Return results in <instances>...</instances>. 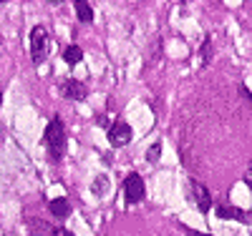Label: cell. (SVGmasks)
I'll list each match as a JSON object with an SVG mask.
<instances>
[{
	"mask_svg": "<svg viewBox=\"0 0 252 236\" xmlns=\"http://www.w3.org/2000/svg\"><path fill=\"white\" fill-rule=\"evenodd\" d=\"M46 146H48V154L51 158H63L66 154V128H63L61 118H53L46 128Z\"/></svg>",
	"mask_w": 252,
	"mask_h": 236,
	"instance_id": "cell-1",
	"label": "cell"
},
{
	"mask_svg": "<svg viewBox=\"0 0 252 236\" xmlns=\"http://www.w3.org/2000/svg\"><path fill=\"white\" fill-rule=\"evenodd\" d=\"M46 55H48V33L43 26H35L31 30V58L38 66V63L46 60Z\"/></svg>",
	"mask_w": 252,
	"mask_h": 236,
	"instance_id": "cell-2",
	"label": "cell"
},
{
	"mask_svg": "<svg viewBox=\"0 0 252 236\" xmlns=\"http://www.w3.org/2000/svg\"><path fill=\"white\" fill-rule=\"evenodd\" d=\"M131 126L126 123V121H116L111 128H109V143L111 146H116V148H121V146H126L131 141Z\"/></svg>",
	"mask_w": 252,
	"mask_h": 236,
	"instance_id": "cell-3",
	"label": "cell"
},
{
	"mask_svg": "<svg viewBox=\"0 0 252 236\" xmlns=\"http://www.w3.org/2000/svg\"><path fill=\"white\" fill-rule=\"evenodd\" d=\"M61 96H63V98H68V101H83V98L89 96V91H86V85H83L81 80L68 78V80H63V83H61Z\"/></svg>",
	"mask_w": 252,
	"mask_h": 236,
	"instance_id": "cell-4",
	"label": "cell"
},
{
	"mask_svg": "<svg viewBox=\"0 0 252 236\" xmlns=\"http://www.w3.org/2000/svg\"><path fill=\"white\" fill-rule=\"evenodd\" d=\"M124 196H126V201L129 204H139L141 199H144V181H141V176H129L124 181Z\"/></svg>",
	"mask_w": 252,
	"mask_h": 236,
	"instance_id": "cell-5",
	"label": "cell"
},
{
	"mask_svg": "<svg viewBox=\"0 0 252 236\" xmlns=\"http://www.w3.org/2000/svg\"><path fill=\"white\" fill-rule=\"evenodd\" d=\"M189 188H192V201L197 204V209H199L202 213H207L209 209H212V196H209V191H207L202 184H197V181L189 184Z\"/></svg>",
	"mask_w": 252,
	"mask_h": 236,
	"instance_id": "cell-6",
	"label": "cell"
},
{
	"mask_svg": "<svg viewBox=\"0 0 252 236\" xmlns=\"http://www.w3.org/2000/svg\"><path fill=\"white\" fill-rule=\"evenodd\" d=\"M217 216H220V219H237V221H242V224H250V216H247L242 209L227 206V204H220V206H217Z\"/></svg>",
	"mask_w": 252,
	"mask_h": 236,
	"instance_id": "cell-7",
	"label": "cell"
},
{
	"mask_svg": "<svg viewBox=\"0 0 252 236\" xmlns=\"http://www.w3.org/2000/svg\"><path fill=\"white\" fill-rule=\"evenodd\" d=\"M51 213H53L58 221L68 219V216H71V204H68L66 199H53V201H51Z\"/></svg>",
	"mask_w": 252,
	"mask_h": 236,
	"instance_id": "cell-8",
	"label": "cell"
},
{
	"mask_svg": "<svg viewBox=\"0 0 252 236\" xmlns=\"http://www.w3.org/2000/svg\"><path fill=\"white\" fill-rule=\"evenodd\" d=\"M76 15L81 23H91L94 20V10L89 5V0H76Z\"/></svg>",
	"mask_w": 252,
	"mask_h": 236,
	"instance_id": "cell-9",
	"label": "cell"
},
{
	"mask_svg": "<svg viewBox=\"0 0 252 236\" xmlns=\"http://www.w3.org/2000/svg\"><path fill=\"white\" fill-rule=\"evenodd\" d=\"M63 58H66V63L76 66V63H81V58H83V51L78 46H68L66 51H63Z\"/></svg>",
	"mask_w": 252,
	"mask_h": 236,
	"instance_id": "cell-10",
	"label": "cell"
},
{
	"mask_svg": "<svg viewBox=\"0 0 252 236\" xmlns=\"http://www.w3.org/2000/svg\"><path fill=\"white\" fill-rule=\"evenodd\" d=\"M106 188H109V181H106V176H101L98 181H94V186H91V191L96 196H103L106 194Z\"/></svg>",
	"mask_w": 252,
	"mask_h": 236,
	"instance_id": "cell-11",
	"label": "cell"
},
{
	"mask_svg": "<svg viewBox=\"0 0 252 236\" xmlns=\"http://www.w3.org/2000/svg\"><path fill=\"white\" fill-rule=\"evenodd\" d=\"M159 156H161V143H154V146L149 148V154H146V161H149V163H157Z\"/></svg>",
	"mask_w": 252,
	"mask_h": 236,
	"instance_id": "cell-12",
	"label": "cell"
},
{
	"mask_svg": "<svg viewBox=\"0 0 252 236\" xmlns=\"http://www.w3.org/2000/svg\"><path fill=\"white\" fill-rule=\"evenodd\" d=\"M51 236H73V231H68V229L58 226V229H53V231H51Z\"/></svg>",
	"mask_w": 252,
	"mask_h": 236,
	"instance_id": "cell-13",
	"label": "cell"
},
{
	"mask_svg": "<svg viewBox=\"0 0 252 236\" xmlns=\"http://www.w3.org/2000/svg\"><path fill=\"white\" fill-rule=\"evenodd\" d=\"M245 184H247V186L252 188V168H250V171H247V174H245Z\"/></svg>",
	"mask_w": 252,
	"mask_h": 236,
	"instance_id": "cell-14",
	"label": "cell"
},
{
	"mask_svg": "<svg viewBox=\"0 0 252 236\" xmlns=\"http://www.w3.org/2000/svg\"><path fill=\"white\" fill-rule=\"evenodd\" d=\"M189 236H209V234H202V231H194V229H187Z\"/></svg>",
	"mask_w": 252,
	"mask_h": 236,
	"instance_id": "cell-15",
	"label": "cell"
},
{
	"mask_svg": "<svg viewBox=\"0 0 252 236\" xmlns=\"http://www.w3.org/2000/svg\"><path fill=\"white\" fill-rule=\"evenodd\" d=\"M0 105H3V91H0Z\"/></svg>",
	"mask_w": 252,
	"mask_h": 236,
	"instance_id": "cell-16",
	"label": "cell"
},
{
	"mask_svg": "<svg viewBox=\"0 0 252 236\" xmlns=\"http://www.w3.org/2000/svg\"><path fill=\"white\" fill-rule=\"evenodd\" d=\"M51 3H63V0H51Z\"/></svg>",
	"mask_w": 252,
	"mask_h": 236,
	"instance_id": "cell-17",
	"label": "cell"
},
{
	"mask_svg": "<svg viewBox=\"0 0 252 236\" xmlns=\"http://www.w3.org/2000/svg\"><path fill=\"white\" fill-rule=\"evenodd\" d=\"M0 3H8V0H0Z\"/></svg>",
	"mask_w": 252,
	"mask_h": 236,
	"instance_id": "cell-18",
	"label": "cell"
}]
</instances>
